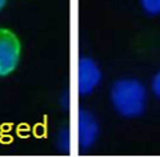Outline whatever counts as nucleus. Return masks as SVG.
<instances>
[{
    "label": "nucleus",
    "instance_id": "nucleus-1",
    "mask_svg": "<svg viewBox=\"0 0 160 157\" xmlns=\"http://www.w3.org/2000/svg\"><path fill=\"white\" fill-rule=\"evenodd\" d=\"M111 101L119 115L124 117H138L146 110L147 91L138 80H119L111 89Z\"/></svg>",
    "mask_w": 160,
    "mask_h": 157
},
{
    "label": "nucleus",
    "instance_id": "nucleus-2",
    "mask_svg": "<svg viewBox=\"0 0 160 157\" xmlns=\"http://www.w3.org/2000/svg\"><path fill=\"white\" fill-rule=\"evenodd\" d=\"M22 44L11 29L0 28V77L11 75L18 68Z\"/></svg>",
    "mask_w": 160,
    "mask_h": 157
},
{
    "label": "nucleus",
    "instance_id": "nucleus-3",
    "mask_svg": "<svg viewBox=\"0 0 160 157\" xmlns=\"http://www.w3.org/2000/svg\"><path fill=\"white\" fill-rule=\"evenodd\" d=\"M100 80H102V72H100L98 64L92 59L83 57L79 61V92L83 95L92 93L93 89L99 85Z\"/></svg>",
    "mask_w": 160,
    "mask_h": 157
},
{
    "label": "nucleus",
    "instance_id": "nucleus-4",
    "mask_svg": "<svg viewBox=\"0 0 160 157\" xmlns=\"http://www.w3.org/2000/svg\"><path fill=\"white\" fill-rule=\"evenodd\" d=\"M78 121H79V128H78L79 143L84 148H88L89 145H92L95 143V140L98 137V133H99L98 123L95 121L91 113L84 112V110L80 112Z\"/></svg>",
    "mask_w": 160,
    "mask_h": 157
},
{
    "label": "nucleus",
    "instance_id": "nucleus-5",
    "mask_svg": "<svg viewBox=\"0 0 160 157\" xmlns=\"http://www.w3.org/2000/svg\"><path fill=\"white\" fill-rule=\"evenodd\" d=\"M143 9L149 15L160 13V0H140Z\"/></svg>",
    "mask_w": 160,
    "mask_h": 157
},
{
    "label": "nucleus",
    "instance_id": "nucleus-6",
    "mask_svg": "<svg viewBox=\"0 0 160 157\" xmlns=\"http://www.w3.org/2000/svg\"><path fill=\"white\" fill-rule=\"evenodd\" d=\"M152 91H153V93L160 99V72L155 76L153 80H152Z\"/></svg>",
    "mask_w": 160,
    "mask_h": 157
},
{
    "label": "nucleus",
    "instance_id": "nucleus-7",
    "mask_svg": "<svg viewBox=\"0 0 160 157\" xmlns=\"http://www.w3.org/2000/svg\"><path fill=\"white\" fill-rule=\"evenodd\" d=\"M6 4H7V0H0V11L6 7Z\"/></svg>",
    "mask_w": 160,
    "mask_h": 157
}]
</instances>
